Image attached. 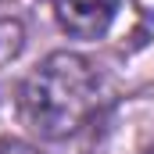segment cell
Instances as JSON below:
<instances>
[{"label": "cell", "instance_id": "cell-2", "mask_svg": "<svg viewBox=\"0 0 154 154\" xmlns=\"http://www.w3.org/2000/svg\"><path fill=\"white\" fill-rule=\"evenodd\" d=\"M122 0H54L57 22L65 32L79 39H100L118 14Z\"/></svg>", "mask_w": 154, "mask_h": 154}, {"label": "cell", "instance_id": "cell-4", "mask_svg": "<svg viewBox=\"0 0 154 154\" xmlns=\"http://www.w3.org/2000/svg\"><path fill=\"white\" fill-rule=\"evenodd\" d=\"M0 154H39V151L22 140H0Z\"/></svg>", "mask_w": 154, "mask_h": 154}, {"label": "cell", "instance_id": "cell-3", "mask_svg": "<svg viewBox=\"0 0 154 154\" xmlns=\"http://www.w3.org/2000/svg\"><path fill=\"white\" fill-rule=\"evenodd\" d=\"M18 50H22V29H18V22L11 14L0 11V65L11 61Z\"/></svg>", "mask_w": 154, "mask_h": 154}, {"label": "cell", "instance_id": "cell-1", "mask_svg": "<svg viewBox=\"0 0 154 154\" xmlns=\"http://www.w3.org/2000/svg\"><path fill=\"white\" fill-rule=\"evenodd\" d=\"M108 104V82L90 57L57 50L25 75L18 108L25 125L43 140H65L82 133Z\"/></svg>", "mask_w": 154, "mask_h": 154}]
</instances>
